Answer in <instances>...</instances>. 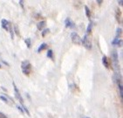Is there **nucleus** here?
I'll return each mask as SVG.
<instances>
[{
	"label": "nucleus",
	"mask_w": 123,
	"mask_h": 118,
	"mask_svg": "<svg viewBox=\"0 0 123 118\" xmlns=\"http://www.w3.org/2000/svg\"><path fill=\"white\" fill-rule=\"evenodd\" d=\"M82 44H83V46H85L86 49H88V50H90V49L92 48V41L89 39L88 34H85V37H84V39H83V40H82Z\"/></svg>",
	"instance_id": "4"
},
{
	"label": "nucleus",
	"mask_w": 123,
	"mask_h": 118,
	"mask_svg": "<svg viewBox=\"0 0 123 118\" xmlns=\"http://www.w3.org/2000/svg\"><path fill=\"white\" fill-rule=\"evenodd\" d=\"M121 42H122V40L121 39H113V42H112V44L113 45H114V46H121Z\"/></svg>",
	"instance_id": "12"
},
{
	"label": "nucleus",
	"mask_w": 123,
	"mask_h": 118,
	"mask_svg": "<svg viewBox=\"0 0 123 118\" xmlns=\"http://www.w3.org/2000/svg\"><path fill=\"white\" fill-rule=\"evenodd\" d=\"M102 62H103V65H104L106 68H109V62H108L107 57L104 55L103 58H102Z\"/></svg>",
	"instance_id": "9"
},
{
	"label": "nucleus",
	"mask_w": 123,
	"mask_h": 118,
	"mask_svg": "<svg viewBox=\"0 0 123 118\" xmlns=\"http://www.w3.org/2000/svg\"><path fill=\"white\" fill-rule=\"evenodd\" d=\"M85 12H86V16H87L88 18H90L91 11H90V10H89V8H88V6H85Z\"/></svg>",
	"instance_id": "15"
},
{
	"label": "nucleus",
	"mask_w": 123,
	"mask_h": 118,
	"mask_svg": "<svg viewBox=\"0 0 123 118\" xmlns=\"http://www.w3.org/2000/svg\"><path fill=\"white\" fill-rule=\"evenodd\" d=\"M14 31L16 32V33L18 34V35H19V32H18V26H14Z\"/></svg>",
	"instance_id": "20"
},
{
	"label": "nucleus",
	"mask_w": 123,
	"mask_h": 118,
	"mask_svg": "<svg viewBox=\"0 0 123 118\" xmlns=\"http://www.w3.org/2000/svg\"><path fill=\"white\" fill-rule=\"evenodd\" d=\"M21 68H22L23 74L28 75L31 73V70H32V66H31L29 60H23L21 63Z\"/></svg>",
	"instance_id": "1"
},
{
	"label": "nucleus",
	"mask_w": 123,
	"mask_h": 118,
	"mask_svg": "<svg viewBox=\"0 0 123 118\" xmlns=\"http://www.w3.org/2000/svg\"><path fill=\"white\" fill-rule=\"evenodd\" d=\"M112 62H113V67L116 73L119 71V59H118V54L116 50H113L112 53Z\"/></svg>",
	"instance_id": "2"
},
{
	"label": "nucleus",
	"mask_w": 123,
	"mask_h": 118,
	"mask_svg": "<svg viewBox=\"0 0 123 118\" xmlns=\"http://www.w3.org/2000/svg\"><path fill=\"white\" fill-rule=\"evenodd\" d=\"M48 32H49V29H45V30L42 32V36L45 37V36H46V34L48 33Z\"/></svg>",
	"instance_id": "19"
},
{
	"label": "nucleus",
	"mask_w": 123,
	"mask_h": 118,
	"mask_svg": "<svg viewBox=\"0 0 123 118\" xmlns=\"http://www.w3.org/2000/svg\"><path fill=\"white\" fill-rule=\"evenodd\" d=\"M2 27L5 30H7V31H10L11 32V35H12V38L13 39V35H14V32H13V30L12 28V26H11V24L10 22L6 19H2Z\"/></svg>",
	"instance_id": "3"
},
{
	"label": "nucleus",
	"mask_w": 123,
	"mask_h": 118,
	"mask_svg": "<svg viewBox=\"0 0 123 118\" xmlns=\"http://www.w3.org/2000/svg\"><path fill=\"white\" fill-rule=\"evenodd\" d=\"M71 40L72 42L74 44H76V45H79V44H81V42H82V39H81V38L79 37V35L77 33V32H72L71 33Z\"/></svg>",
	"instance_id": "5"
},
{
	"label": "nucleus",
	"mask_w": 123,
	"mask_h": 118,
	"mask_svg": "<svg viewBox=\"0 0 123 118\" xmlns=\"http://www.w3.org/2000/svg\"><path fill=\"white\" fill-rule=\"evenodd\" d=\"M45 26H46V22H45V21H41V22H39V23L37 24V28H38V30H40V31H42V30L45 28Z\"/></svg>",
	"instance_id": "8"
},
{
	"label": "nucleus",
	"mask_w": 123,
	"mask_h": 118,
	"mask_svg": "<svg viewBox=\"0 0 123 118\" xmlns=\"http://www.w3.org/2000/svg\"><path fill=\"white\" fill-rule=\"evenodd\" d=\"M121 11L119 10H117L116 11V18H117V20L120 22V23H121Z\"/></svg>",
	"instance_id": "13"
},
{
	"label": "nucleus",
	"mask_w": 123,
	"mask_h": 118,
	"mask_svg": "<svg viewBox=\"0 0 123 118\" xmlns=\"http://www.w3.org/2000/svg\"><path fill=\"white\" fill-rule=\"evenodd\" d=\"M92 26H93V23H92V22H90V24H89V26H88V27H87V33H89V32L92 31Z\"/></svg>",
	"instance_id": "17"
},
{
	"label": "nucleus",
	"mask_w": 123,
	"mask_h": 118,
	"mask_svg": "<svg viewBox=\"0 0 123 118\" xmlns=\"http://www.w3.org/2000/svg\"><path fill=\"white\" fill-rule=\"evenodd\" d=\"M0 118H7V117H6V116H5L2 112H0Z\"/></svg>",
	"instance_id": "21"
},
{
	"label": "nucleus",
	"mask_w": 123,
	"mask_h": 118,
	"mask_svg": "<svg viewBox=\"0 0 123 118\" xmlns=\"http://www.w3.org/2000/svg\"><path fill=\"white\" fill-rule=\"evenodd\" d=\"M47 48H48V45H47L46 43H42L41 46H39L38 53H41V51H43V50H45V49H47Z\"/></svg>",
	"instance_id": "11"
},
{
	"label": "nucleus",
	"mask_w": 123,
	"mask_h": 118,
	"mask_svg": "<svg viewBox=\"0 0 123 118\" xmlns=\"http://www.w3.org/2000/svg\"><path fill=\"white\" fill-rule=\"evenodd\" d=\"M0 68H1V64H0Z\"/></svg>",
	"instance_id": "23"
},
{
	"label": "nucleus",
	"mask_w": 123,
	"mask_h": 118,
	"mask_svg": "<svg viewBox=\"0 0 123 118\" xmlns=\"http://www.w3.org/2000/svg\"><path fill=\"white\" fill-rule=\"evenodd\" d=\"M13 87H14V91H15V96H16V98H17V99H18V100L20 102L21 106H24L23 99H22V97H21L20 94H19V91H18V87H16V85H15V83H14V82H13Z\"/></svg>",
	"instance_id": "6"
},
{
	"label": "nucleus",
	"mask_w": 123,
	"mask_h": 118,
	"mask_svg": "<svg viewBox=\"0 0 123 118\" xmlns=\"http://www.w3.org/2000/svg\"><path fill=\"white\" fill-rule=\"evenodd\" d=\"M65 26L66 27H73L74 24L72 23V21L69 18H66V20H65Z\"/></svg>",
	"instance_id": "10"
},
{
	"label": "nucleus",
	"mask_w": 123,
	"mask_h": 118,
	"mask_svg": "<svg viewBox=\"0 0 123 118\" xmlns=\"http://www.w3.org/2000/svg\"><path fill=\"white\" fill-rule=\"evenodd\" d=\"M119 4H120V5H121V6H122V0H120Z\"/></svg>",
	"instance_id": "22"
},
{
	"label": "nucleus",
	"mask_w": 123,
	"mask_h": 118,
	"mask_svg": "<svg viewBox=\"0 0 123 118\" xmlns=\"http://www.w3.org/2000/svg\"><path fill=\"white\" fill-rule=\"evenodd\" d=\"M0 100H2L3 102H5L6 104H9V105H13L14 104V102H13L12 99L6 96V95H0Z\"/></svg>",
	"instance_id": "7"
},
{
	"label": "nucleus",
	"mask_w": 123,
	"mask_h": 118,
	"mask_svg": "<svg viewBox=\"0 0 123 118\" xmlns=\"http://www.w3.org/2000/svg\"><path fill=\"white\" fill-rule=\"evenodd\" d=\"M48 57L53 59V51L52 50H49L48 51Z\"/></svg>",
	"instance_id": "18"
},
{
	"label": "nucleus",
	"mask_w": 123,
	"mask_h": 118,
	"mask_svg": "<svg viewBox=\"0 0 123 118\" xmlns=\"http://www.w3.org/2000/svg\"><path fill=\"white\" fill-rule=\"evenodd\" d=\"M25 42H26V46H27V47H28V48H30L31 47V39H26V40H25Z\"/></svg>",
	"instance_id": "16"
},
{
	"label": "nucleus",
	"mask_w": 123,
	"mask_h": 118,
	"mask_svg": "<svg viewBox=\"0 0 123 118\" xmlns=\"http://www.w3.org/2000/svg\"><path fill=\"white\" fill-rule=\"evenodd\" d=\"M121 34H122V30L121 28H118L116 31V39H119V37H121Z\"/></svg>",
	"instance_id": "14"
},
{
	"label": "nucleus",
	"mask_w": 123,
	"mask_h": 118,
	"mask_svg": "<svg viewBox=\"0 0 123 118\" xmlns=\"http://www.w3.org/2000/svg\"><path fill=\"white\" fill-rule=\"evenodd\" d=\"M85 118H90V117H85Z\"/></svg>",
	"instance_id": "24"
}]
</instances>
